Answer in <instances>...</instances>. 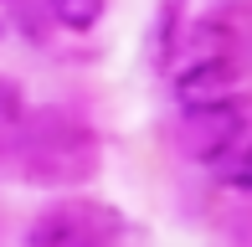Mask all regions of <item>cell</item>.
Returning a JSON list of instances; mask_svg holds the SVG:
<instances>
[{
	"label": "cell",
	"instance_id": "6da1fadb",
	"mask_svg": "<svg viewBox=\"0 0 252 247\" xmlns=\"http://www.w3.org/2000/svg\"><path fill=\"white\" fill-rule=\"evenodd\" d=\"M247 129V108L237 98H221V103H201L186 108V124H180V144H186L196 160H221Z\"/></svg>",
	"mask_w": 252,
	"mask_h": 247
},
{
	"label": "cell",
	"instance_id": "7a4b0ae2",
	"mask_svg": "<svg viewBox=\"0 0 252 247\" xmlns=\"http://www.w3.org/2000/svg\"><path fill=\"white\" fill-rule=\"evenodd\" d=\"M119 232V216H108L103 206H57L31 227V247H103V237Z\"/></svg>",
	"mask_w": 252,
	"mask_h": 247
},
{
	"label": "cell",
	"instance_id": "3957f363",
	"mask_svg": "<svg viewBox=\"0 0 252 247\" xmlns=\"http://www.w3.org/2000/svg\"><path fill=\"white\" fill-rule=\"evenodd\" d=\"M242 88V62L226 52V57L196 62V67H180L175 72V98L180 108H201V103H221V98H237Z\"/></svg>",
	"mask_w": 252,
	"mask_h": 247
},
{
	"label": "cell",
	"instance_id": "8992f818",
	"mask_svg": "<svg viewBox=\"0 0 252 247\" xmlns=\"http://www.w3.org/2000/svg\"><path fill=\"white\" fill-rule=\"evenodd\" d=\"M16 108H21V98L10 93L5 83H0V119H16Z\"/></svg>",
	"mask_w": 252,
	"mask_h": 247
},
{
	"label": "cell",
	"instance_id": "277c9868",
	"mask_svg": "<svg viewBox=\"0 0 252 247\" xmlns=\"http://www.w3.org/2000/svg\"><path fill=\"white\" fill-rule=\"evenodd\" d=\"M47 10H52L57 26H67V31H93L103 21V0H47Z\"/></svg>",
	"mask_w": 252,
	"mask_h": 247
},
{
	"label": "cell",
	"instance_id": "5b68a950",
	"mask_svg": "<svg viewBox=\"0 0 252 247\" xmlns=\"http://www.w3.org/2000/svg\"><path fill=\"white\" fill-rule=\"evenodd\" d=\"M226 185H237V190H252V139H247V150L237 154V165H226Z\"/></svg>",
	"mask_w": 252,
	"mask_h": 247
}]
</instances>
